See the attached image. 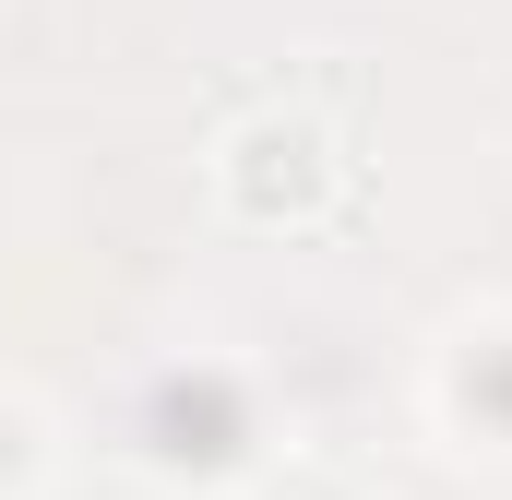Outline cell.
I'll return each mask as SVG.
<instances>
[{"instance_id": "cell-1", "label": "cell", "mask_w": 512, "mask_h": 500, "mask_svg": "<svg viewBox=\"0 0 512 500\" xmlns=\"http://www.w3.org/2000/svg\"><path fill=\"white\" fill-rule=\"evenodd\" d=\"M215 179H227V203L262 215V227H274V215H286V227H310V215H334V203H346L358 155H346L322 120H298V108H286V120H239V131H227Z\"/></svg>"}, {"instance_id": "cell-2", "label": "cell", "mask_w": 512, "mask_h": 500, "mask_svg": "<svg viewBox=\"0 0 512 500\" xmlns=\"http://www.w3.org/2000/svg\"><path fill=\"white\" fill-rule=\"evenodd\" d=\"M429 405H441V429H465V441L512 453V310L465 322V334L441 346V370H429Z\"/></svg>"}, {"instance_id": "cell-3", "label": "cell", "mask_w": 512, "mask_h": 500, "mask_svg": "<svg viewBox=\"0 0 512 500\" xmlns=\"http://www.w3.org/2000/svg\"><path fill=\"white\" fill-rule=\"evenodd\" d=\"M36 477H48V417H36V405L0 381V500H24Z\"/></svg>"}]
</instances>
